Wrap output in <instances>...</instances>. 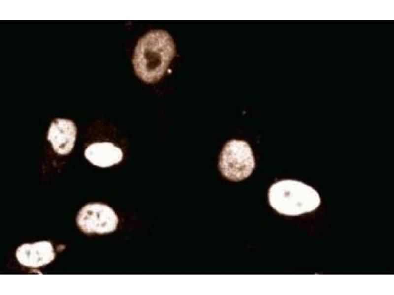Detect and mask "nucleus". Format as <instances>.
I'll return each mask as SVG.
<instances>
[{"label":"nucleus","instance_id":"f257e3e1","mask_svg":"<svg viewBox=\"0 0 394 295\" xmlns=\"http://www.w3.org/2000/svg\"><path fill=\"white\" fill-rule=\"evenodd\" d=\"M174 52L173 40L167 32L155 30L148 32L138 40L135 49L133 64L136 74L148 83L159 80Z\"/></svg>","mask_w":394,"mask_h":295},{"label":"nucleus","instance_id":"f03ea898","mask_svg":"<svg viewBox=\"0 0 394 295\" xmlns=\"http://www.w3.org/2000/svg\"><path fill=\"white\" fill-rule=\"evenodd\" d=\"M270 205L280 214L297 216L312 212L320 204L319 193L301 181L286 179L273 184L268 193Z\"/></svg>","mask_w":394,"mask_h":295},{"label":"nucleus","instance_id":"7ed1b4c3","mask_svg":"<svg viewBox=\"0 0 394 295\" xmlns=\"http://www.w3.org/2000/svg\"><path fill=\"white\" fill-rule=\"evenodd\" d=\"M255 166L254 157L249 144L233 139L224 145L220 155L219 168L227 179L239 181L248 177Z\"/></svg>","mask_w":394,"mask_h":295},{"label":"nucleus","instance_id":"20e7f679","mask_svg":"<svg viewBox=\"0 0 394 295\" xmlns=\"http://www.w3.org/2000/svg\"><path fill=\"white\" fill-rule=\"evenodd\" d=\"M78 226L86 233L104 234L114 231L118 223V218L108 206L98 203L84 206L77 216Z\"/></svg>","mask_w":394,"mask_h":295},{"label":"nucleus","instance_id":"39448f33","mask_svg":"<svg viewBox=\"0 0 394 295\" xmlns=\"http://www.w3.org/2000/svg\"><path fill=\"white\" fill-rule=\"evenodd\" d=\"M76 133V127L72 121L56 118L51 123L47 138L56 152L65 155L73 149Z\"/></svg>","mask_w":394,"mask_h":295},{"label":"nucleus","instance_id":"423d86ee","mask_svg":"<svg viewBox=\"0 0 394 295\" xmlns=\"http://www.w3.org/2000/svg\"><path fill=\"white\" fill-rule=\"evenodd\" d=\"M55 255L52 244L47 241L23 244L16 251V257L19 263L32 268L48 264L54 259Z\"/></svg>","mask_w":394,"mask_h":295},{"label":"nucleus","instance_id":"0eeeda50","mask_svg":"<svg viewBox=\"0 0 394 295\" xmlns=\"http://www.w3.org/2000/svg\"><path fill=\"white\" fill-rule=\"evenodd\" d=\"M84 155L93 165L102 168L118 164L123 159L122 149L109 142L92 143L85 149Z\"/></svg>","mask_w":394,"mask_h":295}]
</instances>
